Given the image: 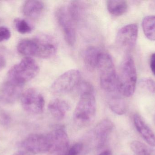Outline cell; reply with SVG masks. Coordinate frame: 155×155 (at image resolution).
Wrapping results in <instances>:
<instances>
[{
    "mask_svg": "<svg viewBox=\"0 0 155 155\" xmlns=\"http://www.w3.org/2000/svg\"><path fill=\"white\" fill-rule=\"evenodd\" d=\"M48 109L53 117L58 121L64 119L70 109L69 104L61 99L51 100L48 106Z\"/></svg>",
    "mask_w": 155,
    "mask_h": 155,
    "instance_id": "15",
    "label": "cell"
},
{
    "mask_svg": "<svg viewBox=\"0 0 155 155\" xmlns=\"http://www.w3.org/2000/svg\"><path fill=\"white\" fill-rule=\"evenodd\" d=\"M142 27L147 39L155 41V15H149L143 19Z\"/></svg>",
    "mask_w": 155,
    "mask_h": 155,
    "instance_id": "21",
    "label": "cell"
},
{
    "mask_svg": "<svg viewBox=\"0 0 155 155\" xmlns=\"http://www.w3.org/2000/svg\"><path fill=\"white\" fill-rule=\"evenodd\" d=\"M114 127V124L108 119L102 120L96 126L92 132V138L96 147L99 148L104 146Z\"/></svg>",
    "mask_w": 155,
    "mask_h": 155,
    "instance_id": "12",
    "label": "cell"
},
{
    "mask_svg": "<svg viewBox=\"0 0 155 155\" xmlns=\"http://www.w3.org/2000/svg\"><path fill=\"white\" fill-rule=\"evenodd\" d=\"M118 91L112 93L113 94L108 100V105L112 112L118 115L124 114L127 110V105L125 101L122 97L123 96Z\"/></svg>",
    "mask_w": 155,
    "mask_h": 155,
    "instance_id": "18",
    "label": "cell"
},
{
    "mask_svg": "<svg viewBox=\"0 0 155 155\" xmlns=\"http://www.w3.org/2000/svg\"><path fill=\"white\" fill-rule=\"evenodd\" d=\"M40 71L36 61L31 57H25L15 65L8 72V80L24 86L37 76Z\"/></svg>",
    "mask_w": 155,
    "mask_h": 155,
    "instance_id": "5",
    "label": "cell"
},
{
    "mask_svg": "<svg viewBox=\"0 0 155 155\" xmlns=\"http://www.w3.org/2000/svg\"><path fill=\"white\" fill-rule=\"evenodd\" d=\"M6 64V61L4 56L0 54V72L4 68Z\"/></svg>",
    "mask_w": 155,
    "mask_h": 155,
    "instance_id": "28",
    "label": "cell"
},
{
    "mask_svg": "<svg viewBox=\"0 0 155 155\" xmlns=\"http://www.w3.org/2000/svg\"><path fill=\"white\" fill-rule=\"evenodd\" d=\"M81 74L76 69H72L61 75L53 83L51 91L54 93L64 94L69 93L78 86L80 83Z\"/></svg>",
    "mask_w": 155,
    "mask_h": 155,
    "instance_id": "6",
    "label": "cell"
},
{
    "mask_svg": "<svg viewBox=\"0 0 155 155\" xmlns=\"http://www.w3.org/2000/svg\"><path fill=\"white\" fill-rule=\"evenodd\" d=\"M83 149V144L77 143L69 148L65 155H79Z\"/></svg>",
    "mask_w": 155,
    "mask_h": 155,
    "instance_id": "25",
    "label": "cell"
},
{
    "mask_svg": "<svg viewBox=\"0 0 155 155\" xmlns=\"http://www.w3.org/2000/svg\"><path fill=\"white\" fill-rule=\"evenodd\" d=\"M135 126L139 134L145 142L152 147H155V135L139 115L135 114L134 116Z\"/></svg>",
    "mask_w": 155,
    "mask_h": 155,
    "instance_id": "14",
    "label": "cell"
},
{
    "mask_svg": "<svg viewBox=\"0 0 155 155\" xmlns=\"http://www.w3.org/2000/svg\"><path fill=\"white\" fill-rule=\"evenodd\" d=\"M150 67L151 71L155 76V53H154L151 55L150 61Z\"/></svg>",
    "mask_w": 155,
    "mask_h": 155,
    "instance_id": "27",
    "label": "cell"
},
{
    "mask_svg": "<svg viewBox=\"0 0 155 155\" xmlns=\"http://www.w3.org/2000/svg\"><path fill=\"white\" fill-rule=\"evenodd\" d=\"M67 11L74 24L80 22L85 12V5L81 1L70 2L67 6Z\"/></svg>",
    "mask_w": 155,
    "mask_h": 155,
    "instance_id": "19",
    "label": "cell"
},
{
    "mask_svg": "<svg viewBox=\"0 0 155 155\" xmlns=\"http://www.w3.org/2000/svg\"><path fill=\"white\" fill-rule=\"evenodd\" d=\"M23 87L10 80L5 81L0 87V99L5 103H14L21 97Z\"/></svg>",
    "mask_w": 155,
    "mask_h": 155,
    "instance_id": "13",
    "label": "cell"
},
{
    "mask_svg": "<svg viewBox=\"0 0 155 155\" xmlns=\"http://www.w3.org/2000/svg\"><path fill=\"white\" fill-rule=\"evenodd\" d=\"M11 36V32L9 29L4 27H0V42L9 40Z\"/></svg>",
    "mask_w": 155,
    "mask_h": 155,
    "instance_id": "26",
    "label": "cell"
},
{
    "mask_svg": "<svg viewBox=\"0 0 155 155\" xmlns=\"http://www.w3.org/2000/svg\"><path fill=\"white\" fill-rule=\"evenodd\" d=\"M102 52L95 46L87 47L84 53V63L85 66L88 71H94L97 67L99 56Z\"/></svg>",
    "mask_w": 155,
    "mask_h": 155,
    "instance_id": "17",
    "label": "cell"
},
{
    "mask_svg": "<svg viewBox=\"0 0 155 155\" xmlns=\"http://www.w3.org/2000/svg\"><path fill=\"white\" fill-rule=\"evenodd\" d=\"M13 155H28L27 154L23 152H21V151H19V152H16Z\"/></svg>",
    "mask_w": 155,
    "mask_h": 155,
    "instance_id": "30",
    "label": "cell"
},
{
    "mask_svg": "<svg viewBox=\"0 0 155 155\" xmlns=\"http://www.w3.org/2000/svg\"><path fill=\"white\" fill-rule=\"evenodd\" d=\"M14 25L17 32L23 34L29 33L33 30L32 26L31 24L25 19L21 18L15 19Z\"/></svg>",
    "mask_w": 155,
    "mask_h": 155,
    "instance_id": "22",
    "label": "cell"
},
{
    "mask_svg": "<svg viewBox=\"0 0 155 155\" xmlns=\"http://www.w3.org/2000/svg\"><path fill=\"white\" fill-rule=\"evenodd\" d=\"M138 35V26L136 24H130L119 29L117 35L116 43L125 52L133 50L136 43Z\"/></svg>",
    "mask_w": 155,
    "mask_h": 155,
    "instance_id": "10",
    "label": "cell"
},
{
    "mask_svg": "<svg viewBox=\"0 0 155 155\" xmlns=\"http://www.w3.org/2000/svg\"><path fill=\"white\" fill-rule=\"evenodd\" d=\"M21 102L24 110L29 113L38 115L43 112L45 103L44 98L35 88H29L23 93Z\"/></svg>",
    "mask_w": 155,
    "mask_h": 155,
    "instance_id": "8",
    "label": "cell"
},
{
    "mask_svg": "<svg viewBox=\"0 0 155 155\" xmlns=\"http://www.w3.org/2000/svg\"><path fill=\"white\" fill-rule=\"evenodd\" d=\"M73 113L74 122L78 126L90 124L94 119L96 112V103L94 90L83 92Z\"/></svg>",
    "mask_w": 155,
    "mask_h": 155,
    "instance_id": "2",
    "label": "cell"
},
{
    "mask_svg": "<svg viewBox=\"0 0 155 155\" xmlns=\"http://www.w3.org/2000/svg\"><path fill=\"white\" fill-rule=\"evenodd\" d=\"M139 85L141 88L151 93H155V82L151 78L141 79L139 82Z\"/></svg>",
    "mask_w": 155,
    "mask_h": 155,
    "instance_id": "24",
    "label": "cell"
},
{
    "mask_svg": "<svg viewBox=\"0 0 155 155\" xmlns=\"http://www.w3.org/2000/svg\"><path fill=\"white\" fill-rule=\"evenodd\" d=\"M98 155H112V153L109 150H105L100 153Z\"/></svg>",
    "mask_w": 155,
    "mask_h": 155,
    "instance_id": "29",
    "label": "cell"
},
{
    "mask_svg": "<svg viewBox=\"0 0 155 155\" xmlns=\"http://www.w3.org/2000/svg\"><path fill=\"white\" fill-rule=\"evenodd\" d=\"M137 74L133 58L127 56L123 60L118 76V91L123 96L129 97L134 93Z\"/></svg>",
    "mask_w": 155,
    "mask_h": 155,
    "instance_id": "4",
    "label": "cell"
},
{
    "mask_svg": "<svg viewBox=\"0 0 155 155\" xmlns=\"http://www.w3.org/2000/svg\"><path fill=\"white\" fill-rule=\"evenodd\" d=\"M22 145L26 151L31 153L39 154L49 153L50 143L48 134L30 135L24 140Z\"/></svg>",
    "mask_w": 155,
    "mask_h": 155,
    "instance_id": "11",
    "label": "cell"
},
{
    "mask_svg": "<svg viewBox=\"0 0 155 155\" xmlns=\"http://www.w3.org/2000/svg\"><path fill=\"white\" fill-rule=\"evenodd\" d=\"M50 139L51 155H65L69 149V136L62 126H59L48 134Z\"/></svg>",
    "mask_w": 155,
    "mask_h": 155,
    "instance_id": "9",
    "label": "cell"
},
{
    "mask_svg": "<svg viewBox=\"0 0 155 155\" xmlns=\"http://www.w3.org/2000/svg\"><path fill=\"white\" fill-rule=\"evenodd\" d=\"M45 9L43 2L40 1H27L24 4L22 12L25 15L31 19L40 17Z\"/></svg>",
    "mask_w": 155,
    "mask_h": 155,
    "instance_id": "16",
    "label": "cell"
},
{
    "mask_svg": "<svg viewBox=\"0 0 155 155\" xmlns=\"http://www.w3.org/2000/svg\"><path fill=\"white\" fill-rule=\"evenodd\" d=\"M100 85L108 93L118 91V75L116 72L113 58L109 54L102 52L97 63Z\"/></svg>",
    "mask_w": 155,
    "mask_h": 155,
    "instance_id": "3",
    "label": "cell"
},
{
    "mask_svg": "<svg viewBox=\"0 0 155 155\" xmlns=\"http://www.w3.org/2000/svg\"><path fill=\"white\" fill-rule=\"evenodd\" d=\"M130 146L136 155H151V152L147 147L139 141H133Z\"/></svg>",
    "mask_w": 155,
    "mask_h": 155,
    "instance_id": "23",
    "label": "cell"
},
{
    "mask_svg": "<svg viewBox=\"0 0 155 155\" xmlns=\"http://www.w3.org/2000/svg\"><path fill=\"white\" fill-rule=\"evenodd\" d=\"M17 49L19 53L26 57L49 58L55 54L57 46L51 38L41 35L21 40L18 43Z\"/></svg>",
    "mask_w": 155,
    "mask_h": 155,
    "instance_id": "1",
    "label": "cell"
},
{
    "mask_svg": "<svg viewBox=\"0 0 155 155\" xmlns=\"http://www.w3.org/2000/svg\"><path fill=\"white\" fill-rule=\"evenodd\" d=\"M107 7L111 14L119 16L125 13L128 8V5L125 1H107Z\"/></svg>",
    "mask_w": 155,
    "mask_h": 155,
    "instance_id": "20",
    "label": "cell"
},
{
    "mask_svg": "<svg viewBox=\"0 0 155 155\" xmlns=\"http://www.w3.org/2000/svg\"><path fill=\"white\" fill-rule=\"evenodd\" d=\"M55 17L68 45L73 46L76 41L75 24L70 17L67 7L60 6L55 11Z\"/></svg>",
    "mask_w": 155,
    "mask_h": 155,
    "instance_id": "7",
    "label": "cell"
}]
</instances>
